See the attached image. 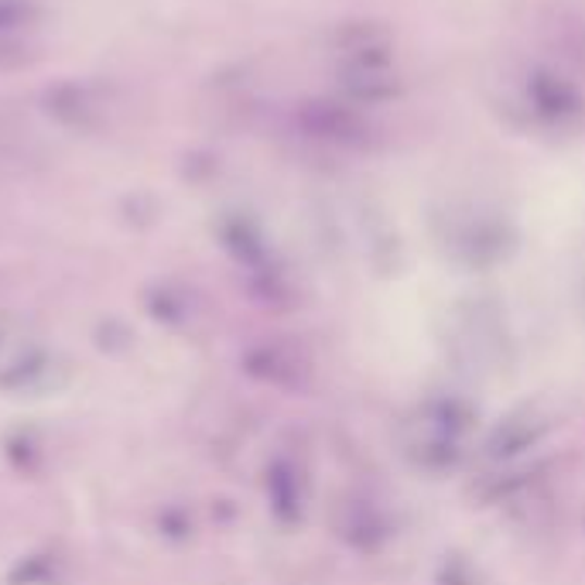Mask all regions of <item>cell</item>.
Wrapping results in <instances>:
<instances>
[{"mask_svg":"<svg viewBox=\"0 0 585 585\" xmlns=\"http://www.w3.org/2000/svg\"><path fill=\"white\" fill-rule=\"evenodd\" d=\"M494 110L534 137H572L585 124V97L578 86L548 65H518L497 79Z\"/></svg>","mask_w":585,"mask_h":585,"instance_id":"1","label":"cell"},{"mask_svg":"<svg viewBox=\"0 0 585 585\" xmlns=\"http://www.w3.org/2000/svg\"><path fill=\"white\" fill-rule=\"evenodd\" d=\"M336 79L353 107H381L401 92L394 41L381 25H349L336 38Z\"/></svg>","mask_w":585,"mask_h":585,"instance_id":"2","label":"cell"},{"mask_svg":"<svg viewBox=\"0 0 585 585\" xmlns=\"http://www.w3.org/2000/svg\"><path fill=\"white\" fill-rule=\"evenodd\" d=\"M435 237L452 261L465 267L500 264L513 250V229L500 213H489L483 206H449L435 216Z\"/></svg>","mask_w":585,"mask_h":585,"instance_id":"3","label":"cell"},{"mask_svg":"<svg viewBox=\"0 0 585 585\" xmlns=\"http://www.w3.org/2000/svg\"><path fill=\"white\" fill-rule=\"evenodd\" d=\"M542 435H545V421L537 418L534 411H524V414L507 418L503 425L489 435L486 449H489V456H494V459H510V456L531 449Z\"/></svg>","mask_w":585,"mask_h":585,"instance_id":"4","label":"cell"},{"mask_svg":"<svg viewBox=\"0 0 585 585\" xmlns=\"http://www.w3.org/2000/svg\"><path fill=\"white\" fill-rule=\"evenodd\" d=\"M346 537L357 548H377V542H384V537H387V524L370 503H357L353 518L346 521Z\"/></svg>","mask_w":585,"mask_h":585,"instance_id":"5","label":"cell"}]
</instances>
